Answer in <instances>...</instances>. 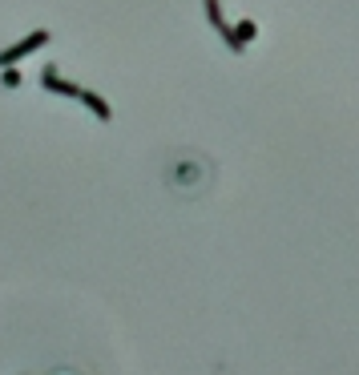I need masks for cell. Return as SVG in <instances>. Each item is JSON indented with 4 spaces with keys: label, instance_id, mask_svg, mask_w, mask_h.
I'll return each mask as SVG.
<instances>
[{
    "label": "cell",
    "instance_id": "1",
    "mask_svg": "<svg viewBox=\"0 0 359 375\" xmlns=\"http://www.w3.org/2000/svg\"><path fill=\"white\" fill-rule=\"evenodd\" d=\"M49 29H36L33 36H25V41H17V45H8V49L0 53V69H13V65H20L25 57H33L36 49H45L49 45Z\"/></svg>",
    "mask_w": 359,
    "mask_h": 375
},
{
    "label": "cell",
    "instance_id": "2",
    "mask_svg": "<svg viewBox=\"0 0 359 375\" xmlns=\"http://www.w3.org/2000/svg\"><path fill=\"white\" fill-rule=\"evenodd\" d=\"M77 101H81L85 109L97 117V121H114V105L101 97V93H93V89H81V93H77Z\"/></svg>",
    "mask_w": 359,
    "mask_h": 375
},
{
    "label": "cell",
    "instance_id": "3",
    "mask_svg": "<svg viewBox=\"0 0 359 375\" xmlns=\"http://www.w3.org/2000/svg\"><path fill=\"white\" fill-rule=\"evenodd\" d=\"M41 85H45L49 93H61V97H77V93H81V85L61 81V77H57V69H53V65H45V73H41Z\"/></svg>",
    "mask_w": 359,
    "mask_h": 375
},
{
    "label": "cell",
    "instance_id": "4",
    "mask_svg": "<svg viewBox=\"0 0 359 375\" xmlns=\"http://www.w3.org/2000/svg\"><path fill=\"white\" fill-rule=\"evenodd\" d=\"M202 13H206L210 29H214L218 36H226V33H230V25H226V17H222V4H218V0H202Z\"/></svg>",
    "mask_w": 359,
    "mask_h": 375
},
{
    "label": "cell",
    "instance_id": "5",
    "mask_svg": "<svg viewBox=\"0 0 359 375\" xmlns=\"http://www.w3.org/2000/svg\"><path fill=\"white\" fill-rule=\"evenodd\" d=\"M0 81H4V89H17V85H20V73H17V69H4V73H0Z\"/></svg>",
    "mask_w": 359,
    "mask_h": 375
}]
</instances>
